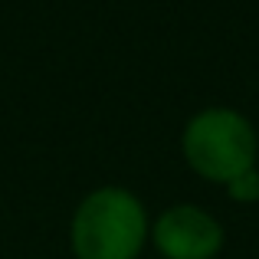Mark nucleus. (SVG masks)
<instances>
[{
    "label": "nucleus",
    "mask_w": 259,
    "mask_h": 259,
    "mask_svg": "<svg viewBox=\"0 0 259 259\" xmlns=\"http://www.w3.org/2000/svg\"><path fill=\"white\" fill-rule=\"evenodd\" d=\"M148 233L145 207L125 187H99L79 203L72 249L79 259H135Z\"/></svg>",
    "instance_id": "nucleus-1"
},
{
    "label": "nucleus",
    "mask_w": 259,
    "mask_h": 259,
    "mask_svg": "<svg viewBox=\"0 0 259 259\" xmlns=\"http://www.w3.org/2000/svg\"><path fill=\"white\" fill-rule=\"evenodd\" d=\"M256 128L236 108H203L184 128V154L197 174L210 181H233L256 167Z\"/></svg>",
    "instance_id": "nucleus-2"
},
{
    "label": "nucleus",
    "mask_w": 259,
    "mask_h": 259,
    "mask_svg": "<svg viewBox=\"0 0 259 259\" xmlns=\"http://www.w3.org/2000/svg\"><path fill=\"white\" fill-rule=\"evenodd\" d=\"M154 246L167 259H213L223 246V227L194 203H181L158 217Z\"/></svg>",
    "instance_id": "nucleus-3"
},
{
    "label": "nucleus",
    "mask_w": 259,
    "mask_h": 259,
    "mask_svg": "<svg viewBox=\"0 0 259 259\" xmlns=\"http://www.w3.org/2000/svg\"><path fill=\"white\" fill-rule=\"evenodd\" d=\"M227 194L233 197V200H240V203L259 200V171H256V167H249V171L236 174L233 181H227Z\"/></svg>",
    "instance_id": "nucleus-4"
}]
</instances>
